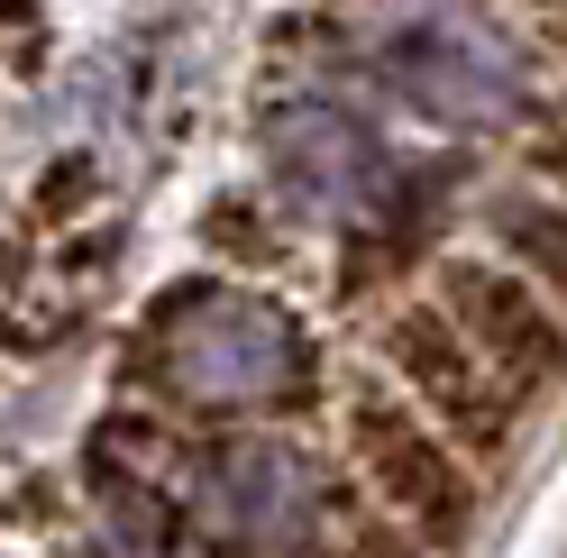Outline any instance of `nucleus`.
I'll return each instance as SVG.
<instances>
[{"instance_id":"1","label":"nucleus","mask_w":567,"mask_h":558,"mask_svg":"<svg viewBox=\"0 0 567 558\" xmlns=\"http://www.w3.org/2000/svg\"><path fill=\"white\" fill-rule=\"evenodd\" d=\"M128 375L202 422H284L321 394V348L302 311H284L247 275H184L147 302L128 339Z\"/></svg>"},{"instance_id":"2","label":"nucleus","mask_w":567,"mask_h":558,"mask_svg":"<svg viewBox=\"0 0 567 558\" xmlns=\"http://www.w3.org/2000/svg\"><path fill=\"white\" fill-rule=\"evenodd\" d=\"M367 92H384L403 120L440 137H513L540 101V55L522 28H504L485 0H421L384 10V28L358 46Z\"/></svg>"},{"instance_id":"3","label":"nucleus","mask_w":567,"mask_h":558,"mask_svg":"<svg viewBox=\"0 0 567 558\" xmlns=\"http://www.w3.org/2000/svg\"><path fill=\"white\" fill-rule=\"evenodd\" d=\"M174 513L229 558H330L348 531V476L293 431H220L184 458Z\"/></svg>"},{"instance_id":"4","label":"nucleus","mask_w":567,"mask_h":558,"mask_svg":"<svg viewBox=\"0 0 567 558\" xmlns=\"http://www.w3.org/2000/svg\"><path fill=\"white\" fill-rule=\"evenodd\" d=\"M339 431H348V467H358L367 504H375L384 521H403L431 558H457V549L476 540V521H485V476L457 458V448L421 422V412L384 385V375H367V385L348 394Z\"/></svg>"},{"instance_id":"5","label":"nucleus","mask_w":567,"mask_h":558,"mask_svg":"<svg viewBox=\"0 0 567 558\" xmlns=\"http://www.w3.org/2000/svg\"><path fill=\"white\" fill-rule=\"evenodd\" d=\"M257 165H266V193L284 202V220L302 229H330V238H358L375 220L384 184H394V147L384 128L339 92H293L257 120Z\"/></svg>"},{"instance_id":"6","label":"nucleus","mask_w":567,"mask_h":558,"mask_svg":"<svg viewBox=\"0 0 567 558\" xmlns=\"http://www.w3.org/2000/svg\"><path fill=\"white\" fill-rule=\"evenodd\" d=\"M375 358H384V385H394L476 476L504 467L513 448H522V412H530V403L449 330V311H440L431 293H412V302H394V311L375 321Z\"/></svg>"},{"instance_id":"7","label":"nucleus","mask_w":567,"mask_h":558,"mask_svg":"<svg viewBox=\"0 0 567 558\" xmlns=\"http://www.w3.org/2000/svg\"><path fill=\"white\" fill-rule=\"evenodd\" d=\"M431 302L449 311V330L467 339L476 358L522 394V403H549V394L567 385V321L522 285L504 257H485V248H449V257L431 266Z\"/></svg>"},{"instance_id":"8","label":"nucleus","mask_w":567,"mask_h":558,"mask_svg":"<svg viewBox=\"0 0 567 558\" xmlns=\"http://www.w3.org/2000/svg\"><path fill=\"white\" fill-rule=\"evenodd\" d=\"M476 248L504 257L530 293H540L558 321H567V202L540 184H494L476 202Z\"/></svg>"},{"instance_id":"9","label":"nucleus","mask_w":567,"mask_h":558,"mask_svg":"<svg viewBox=\"0 0 567 558\" xmlns=\"http://www.w3.org/2000/svg\"><path fill=\"white\" fill-rule=\"evenodd\" d=\"M513 147H522V184L567 202V83H540V101H530L522 128H513Z\"/></svg>"},{"instance_id":"10","label":"nucleus","mask_w":567,"mask_h":558,"mask_svg":"<svg viewBox=\"0 0 567 558\" xmlns=\"http://www.w3.org/2000/svg\"><path fill=\"white\" fill-rule=\"evenodd\" d=\"M202 248H210V257H247V266H275V257H284V238L257 220V202H210V220H202Z\"/></svg>"},{"instance_id":"11","label":"nucleus","mask_w":567,"mask_h":558,"mask_svg":"<svg viewBox=\"0 0 567 558\" xmlns=\"http://www.w3.org/2000/svg\"><path fill=\"white\" fill-rule=\"evenodd\" d=\"M330 558H431V549H421L412 531H403V521H384L375 504H358V513H348V531H339V549Z\"/></svg>"},{"instance_id":"12","label":"nucleus","mask_w":567,"mask_h":558,"mask_svg":"<svg viewBox=\"0 0 567 558\" xmlns=\"http://www.w3.org/2000/svg\"><path fill=\"white\" fill-rule=\"evenodd\" d=\"M522 38H530V55L567 64V0H522Z\"/></svg>"}]
</instances>
